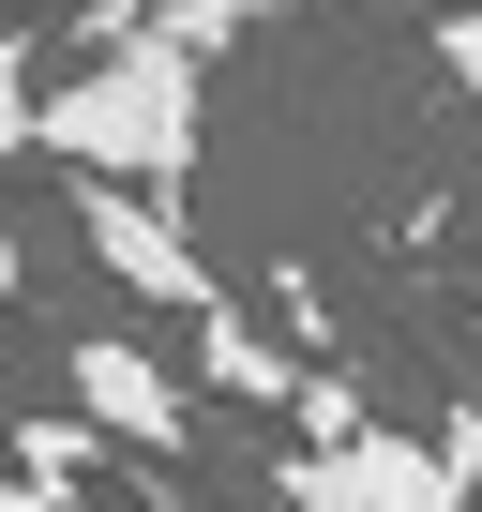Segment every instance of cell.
Returning a JSON list of instances; mask_svg holds the SVG:
<instances>
[{
  "instance_id": "obj_1",
  "label": "cell",
  "mask_w": 482,
  "mask_h": 512,
  "mask_svg": "<svg viewBox=\"0 0 482 512\" xmlns=\"http://www.w3.org/2000/svg\"><path fill=\"white\" fill-rule=\"evenodd\" d=\"M196 91H211V61L136 16V31L91 46L76 76H46L31 151H46L61 181H151V196H181V181H196Z\"/></svg>"
},
{
  "instance_id": "obj_2",
  "label": "cell",
  "mask_w": 482,
  "mask_h": 512,
  "mask_svg": "<svg viewBox=\"0 0 482 512\" xmlns=\"http://www.w3.org/2000/svg\"><path fill=\"white\" fill-rule=\"evenodd\" d=\"M272 497H287V512H482V497H467V467H452L437 437H407V422H347V437H302Z\"/></svg>"
},
{
  "instance_id": "obj_3",
  "label": "cell",
  "mask_w": 482,
  "mask_h": 512,
  "mask_svg": "<svg viewBox=\"0 0 482 512\" xmlns=\"http://www.w3.org/2000/svg\"><path fill=\"white\" fill-rule=\"evenodd\" d=\"M76 226H91V256H106V272H121L136 302H166L181 332L241 302V287L211 272V256L181 241V196H151V181H76Z\"/></svg>"
},
{
  "instance_id": "obj_4",
  "label": "cell",
  "mask_w": 482,
  "mask_h": 512,
  "mask_svg": "<svg viewBox=\"0 0 482 512\" xmlns=\"http://www.w3.org/2000/svg\"><path fill=\"white\" fill-rule=\"evenodd\" d=\"M61 392H76V422H106L121 452H196V377H181L166 347H136V332H76V347H61Z\"/></svg>"
},
{
  "instance_id": "obj_5",
  "label": "cell",
  "mask_w": 482,
  "mask_h": 512,
  "mask_svg": "<svg viewBox=\"0 0 482 512\" xmlns=\"http://www.w3.org/2000/svg\"><path fill=\"white\" fill-rule=\"evenodd\" d=\"M181 377H196V392H226V407H302V392H317V362H302V347H272V317H257V302L196 317V332H181Z\"/></svg>"
},
{
  "instance_id": "obj_6",
  "label": "cell",
  "mask_w": 482,
  "mask_h": 512,
  "mask_svg": "<svg viewBox=\"0 0 482 512\" xmlns=\"http://www.w3.org/2000/svg\"><path fill=\"white\" fill-rule=\"evenodd\" d=\"M31 121H46V46L0 16V151H31Z\"/></svg>"
},
{
  "instance_id": "obj_7",
  "label": "cell",
  "mask_w": 482,
  "mask_h": 512,
  "mask_svg": "<svg viewBox=\"0 0 482 512\" xmlns=\"http://www.w3.org/2000/svg\"><path fill=\"white\" fill-rule=\"evenodd\" d=\"M257 16H272V0H151V31H166V46H196V61H211V46H241Z\"/></svg>"
},
{
  "instance_id": "obj_8",
  "label": "cell",
  "mask_w": 482,
  "mask_h": 512,
  "mask_svg": "<svg viewBox=\"0 0 482 512\" xmlns=\"http://www.w3.org/2000/svg\"><path fill=\"white\" fill-rule=\"evenodd\" d=\"M437 76H467V91H482V0H452V16H437Z\"/></svg>"
},
{
  "instance_id": "obj_9",
  "label": "cell",
  "mask_w": 482,
  "mask_h": 512,
  "mask_svg": "<svg viewBox=\"0 0 482 512\" xmlns=\"http://www.w3.org/2000/svg\"><path fill=\"white\" fill-rule=\"evenodd\" d=\"M437 452H452V467H467V497H482V407H452V422H437Z\"/></svg>"
},
{
  "instance_id": "obj_10",
  "label": "cell",
  "mask_w": 482,
  "mask_h": 512,
  "mask_svg": "<svg viewBox=\"0 0 482 512\" xmlns=\"http://www.w3.org/2000/svg\"><path fill=\"white\" fill-rule=\"evenodd\" d=\"M0 512H76V497H61V482H31V467H16V482H0Z\"/></svg>"
},
{
  "instance_id": "obj_11",
  "label": "cell",
  "mask_w": 482,
  "mask_h": 512,
  "mask_svg": "<svg viewBox=\"0 0 482 512\" xmlns=\"http://www.w3.org/2000/svg\"><path fill=\"white\" fill-rule=\"evenodd\" d=\"M0 287H31V241H16V226H0Z\"/></svg>"
}]
</instances>
